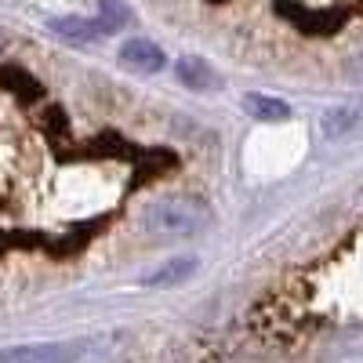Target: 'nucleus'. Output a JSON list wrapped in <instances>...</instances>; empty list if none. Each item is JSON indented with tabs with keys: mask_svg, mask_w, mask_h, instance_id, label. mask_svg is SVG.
<instances>
[{
	"mask_svg": "<svg viewBox=\"0 0 363 363\" xmlns=\"http://www.w3.org/2000/svg\"><path fill=\"white\" fill-rule=\"evenodd\" d=\"M363 124V113L359 109H352V106H338V109H330L327 116H323V135L327 138H342V135H352L356 128Z\"/></svg>",
	"mask_w": 363,
	"mask_h": 363,
	"instance_id": "6",
	"label": "nucleus"
},
{
	"mask_svg": "<svg viewBox=\"0 0 363 363\" xmlns=\"http://www.w3.org/2000/svg\"><path fill=\"white\" fill-rule=\"evenodd\" d=\"M120 62L135 73H160L164 69V51L153 44V40H128L120 48Z\"/></svg>",
	"mask_w": 363,
	"mask_h": 363,
	"instance_id": "2",
	"label": "nucleus"
},
{
	"mask_svg": "<svg viewBox=\"0 0 363 363\" xmlns=\"http://www.w3.org/2000/svg\"><path fill=\"white\" fill-rule=\"evenodd\" d=\"M244 109L255 116V120H287L291 116V106L284 99H272V95H244Z\"/></svg>",
	"mask_w": 363,
	"mask_h": 363,
	"instance_id": "7",
	"label": "nucleus"
},
{
	"mask_svg": "<svg viewBox=\"0 0 363 363\" xmlns=\"http://www.w3.org/2000/svg\"><path fill=\"white\" fill-rule=\"evenodd\" d=\"M0 363H69L62 345H15L0 352Z\"/></svg>",
	"mask_w": 363,
	"mask_h": 363,
	"instance_id": "3",
	"label": "nucleus"
},
{
	"mask_svg": "<svg viewBox=\"0 0 363 363\" xmlns=\"http://www.w3.org/2000/svg\"><path fill=\"white\" fill-rule=\"evenodd\" d=\"M51 29L66 40H95V37L106 33L102 22H95V18H55Z\"/></svg>",
	"mask_w": 363,
	"mask_h": 363,
	"instance_id": "8",
	"label": "nucleus"
},
{
	"mask_svg": "<svg viewBox=\"0 0 363 363\" xmlns=\"http://www.w3.org/2000/svg\"><path fill=\"white\" fill-rule=\"evenodd\" d=\"M207 207L196 196H160L145 211V229L157 236H193L207 225Z\"/></svg>",
	"mask_w": 363,
	"mask_h": 363,
	"instance_id": "1",
	"label": "nucleus"
},
{
	"mask_svg": "<svg viewBox=\"0 0 363 363\" xmlns=\"http://www.w3.org/2000/svg\"><path fill=\"white\" fill-rule=\"evenodd\" d=\"M178 80L186 87H193V91H215L222 84L218 73L211 69L203 58H182V62H178Z\"/></svg>",
	"mask_w": 363,
	"mask_h": 363,
	"instance_id": "5",
	"label": "nucleus"
},
{
	"mask_svg": "<svg viewBox=\"0 0 363 363\" xmlns=\"http://www.w3.org/2000/svg\"><path fill=\"white\" fill-rule=\"evenodd\" d=\"M99 22H102L106 33H116V29L128 22V8L120 4V0H102V18Z\"/></svg>",
	"mask_w": 363,
	"mask_h": 363,
	"instance_id": "9",
	"label": "nucleus"
},
{
	"mask_svg": "<svg viewBox=\"0 0 363 363\" xmlns=\"http://www.w3.org/2000/svg\"><path fill=\"white\" fill-rule=\"evenodd\" d=\"M193 272H196V258H193V255H174V258H167L164 265H157L153 272H149L145 284H149V287H167V284L189 280Z\"/></svg>",
	"mask_w": 363,
	"mask_h": 363,
	"instance_id": "4",
	"label": "nucleus"
}]
</instances>
